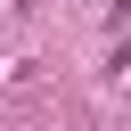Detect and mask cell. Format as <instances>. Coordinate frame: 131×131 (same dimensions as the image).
Returning <instances> with one entry per match:
<instances>
[{
    "instance_id": "6da1fadb",
    "label": "cell",
    "mask_w": 131,
    "mask_h": 131,
    "mask_svg": "<svg viewBox=\"0 0 131 131\" xmlns=\"http://www.w3.org/2000/svg\"><path fill=\"white\" fill-rule=\"evenodd\" d=\"M115 90H131V57H115Z\"/></svg>"
}]
</instances>
